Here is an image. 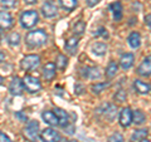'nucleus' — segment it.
<instances>
[{
  "label": "nucleus",
  "instance_id": "1",
  "mask_svg": "<svg viewBox=\"0 0 151 142\" xmlns=\"http://www.w3.org/2000/svg\"><path fill=\"white\" fill-rule=\"evenodd\" d=\"M47 39H48V37H47L45 32L43 29H38V30H32L27 34L25 37V42L27 44L32 47V48H35V47H40L43 45Z\"/></svg>",
  "mask_w": 151,
  "mask_h": 142
},
{
  "label": "nucleus",
  "instance_id": "2",
  "mask_svg": "<svg viewBox=\"0 0 151 142\" xmlns=\"http://www.w3.org/2000/svg\"><path fill=\"white\" fill-rule=\"evenodd\" d=\"M38 20H39V15L35 10H27L22 13L20 15V24L23 28H27V29L33 28L38 23Z\"/></svg>",
  "mask_w": 151,
  "mask_h": 142
},
{
  "label": "nucleus",
  "instance_id": "3",
  "mask_svg": "<svg viewBox=\"0 0 151 142\" xmlns=\"http://www.w3.org/2000/svg\"><path fill=\"white\" fill-rule=\"evenodd\" d=\"M24 137L29 142H37L39 137V123L37 121H30L24 128Z\"/></svg>",
  "mask_w": 151,
  "mask_h": 142
},
{
  "label": "nucleus",
  "instance_id": "4",
  "mask_svg": "<svg viewBox=\"0 0 151 142\" xmlns=\"http://www.w3.org/2000/svg\"><path fill=\"white\" fill-rule=\"evenodd\" d=\"M40 64V57L37 54H29L25 55L20 62V67L23 70H33L38 68V65Z\"/></svg>",
  "mask_w": 151,
  "mask_h": 142
},
{
  "label": "nucleus",
  "instance_id": "5",
  "mask_svg": "<svg viewBox=\"0 0 151 142\" xmlns=\"http://www.w3.org/2000/svg\"><path fill=\"white\" fill-rule=\"evenodd\" d=\"M23 83H24V88L30 93H37L42 89V84H40L39 80H38L35 77H33V75H29V74L24 77Z\"/></svg>",
  "mask_w": 151,
  "mask_h": 142
},
{
  "label": "nucleus",
  "instance_id": "6",
  "mask_svg": "<svg viewBox=\"0 0 151 142\" xmlns=\"http://www.w3.org/2000/svg\"><path fill=\"white\" fill-rule=\"evenodd\" d=\"M40 140L43 142H60V135L53 128H45L42 131Z\"/></svg>",
  "mask_w": 151,
  "mask_h": 142
},
{
  "label": "nucleus",
  "instance_id": "7",
  "mask_svg": "<svg viewBox=\"0 0 151 142\" xmlns=\"http://www.w3.org/2000/svg\"><path fill=\"white\" fill-rule=\"evenodd\" d=\"M9 91L13 96H20L24 92V83L19 77H14L9 84Z\"/></svg>",
  "mask_w": 151,
  "mask_h": 142
},
{
  "label": "nucleus",
  "instance_id": "8",
  "mask_svg": "<svg viewBox=\"0 0 151 142\" xmlns=\"http://www.w3.org/2000/svg\"><path fill=\"white\" fill-rule=\"evenodd\" d=\"M132 123V111L129 107L122 108L120 112V125L122 127H129Z\"/></svg>",
  "mask_w": 151,
  "mask_h": 142
},
{
  "label": "nucleus",
  "instance_id": "9",
  "mask_svg": "<svg viewBox=\"0 0 151 142\" xmlns=\"http://www.w3.org/2000/svg\"><path fill=\"white\" fill-rule=\"evenodd\" d=\"M137 73L140 75H142V77H149V75H151V55L146 57L142 60V63H141L137 68Z\"/></svg>",
  "mask_w": 151,
  "mask_h": 142
},
{
  "label": "nucleus",
  "instance_id": "10",
  "mask_svg": "<svg viewBox=\"0 0 151 142\" xmlns=\"http://www.w3.org/2000/svg\"><path fill=\"white\" fill-rule=\"evenodd\" d=\"M57 11H58V9H57V6L52 1H45L43 4V6H42V13H43V15L45 18H53V16H55Z\"/></svg>",
  "mask_w": 151,
  "mask_h": 142
},
{
  "label": "nucleus",
  "instance_id": "11",
  "mask_svg": "<svg viewBox=\"0 0 151 142\" xmlns=\"http://www.w3.org/2000/svg\"><path fill=\"white\" fill-rule=\"evenodd\" d=\"M13 16L8 11H0V29H9L13 25Z\"/></svg>",
  "mask_w": 151,
  "mask_h": 142
},
{
  "label": "nucleus",
  "instance_id": "12",
  "mask_svg": "<svg viewBox=\"0 0 151 142\" xmlns=\"http://www.w3.org/2000/svg\"><path fill=\"white\" fill-rule=\"evenodd\" d=\"M54 113H55L57 118H58V126H60V127H67L68 126V122H69L68 113L65 112L64 110H62V108H55Z\"/></svg>",
  "mask_w": 151,
  "mask_h": 142
},
{
  "label": "nucleus",
  "instance_id": "13",
  "mask_svg": "<svg viewBox=\"0 0 151 142\" xmlns=\"http://www.w3.org/2000/svg\"><path fill=\"white\" fill-rule=\"evenodd\" d=\"M55 69H57V65L54 63H47L44 67H43V77L45 80H52L54 77H55Z\"/></svg>",
  "mask_w": 151,
  "mask_h": 142
},
{
  "label": "nucleus",
  "instance_id": "14",
  "mask_svg": "<svg viewBox=\"0 0 151 142\" xmlns=\"http://www.w3.org/2000/svg\"><path fill=\"white\" fill-rule=\"evenodd\" d=\"M134 88H135V91L137 93H140V94H147L151 91L150 84L145 83V82H142V80H140V79H136L134 82Z\"/></svg>",
  "mask_w": 151,
  "mask_h": 142
},
{
  "label": "nucleus",
  "instance_id": "15",
  "mask_svg": "<svg viewBox=\"0 0 151 142\" xmlns=\"http://www.w3.org/2000/svg\"><path fill=\"white\" fill-rule=\"evenodd\" d=\"M42 118L45 123H48L49 126H58V118H57L55 113L52 111H44L42 113Z\"/></svg>",
  "mask_w": 151,
  "mask_h": 142
},
{
  "label": "nucleus",
  "instance_id": "16",
  "mask_svg": "<svg viewBox=\"0 0 151 142\" xmlns=\"http://www.w3.org/2000/svg\"><path fill=\"white\" fill-rule=\"evenodd\" d=\"M134 60H135V57L134 54H131V53H126L121 57V59H120V64H121V67L122 69H130L132 67V64H134Z\"/></svg>",
  "mask_w": 151,
  "mask_h": 142
},
{
  "label": "nucleus",
  "instance_id": "17",
  "mask_svg": "<svg viewBox=\"0 0 151 142\" xmlns=\"http://www.w3.org/2000/svg\"><path fill=\"white\" fill-rule=\"evenodd\" d=\"M127 42H129L131 48L137 49L141 45V37H140V34L137 32H132L131 34L129 35V38H127Z\"/></svg>",
  "mask_w": 151,
  "mask_h": 142
},
{
  "label": "nucleus",
  "instance_id": "18",
  "mask_svg": "<svg viewBox=\"0 0 151 142\" xmlns=\"http://www.w3.org/2000/svg\"><path fill=\"white\" fill-rule=\"evenodd\" d=\"M110 10L112 11L113 19H115V20H117V22L121 20V18H122V5H121L120 1L112 3L110 5Z\"/></svg>",
  "mask_w": 151,
  "mask_h": 142
},
{
  "label": "nucleus",
  "instance_id": "19",
  "mask_svg": "<svg viewBox=\"0 0 151 142\" xmlns=\"http://www.w3.org/2000/svg\"><path fill=\"white\" fill-rule=\"evenodd\" d=\"M83 75L87 78H91V79H96V78H100L101 77V73L98 70L97 67H87L83 69Z\"/></svg>",
  "mask_w": 151,
  "mask_h": 142
},
{
  "label": "nucleus",
  "instance_id": "20",
  "mask_svg": "<svg viewBox=\"0 0 151 142\" xmlns=\"http://www.w3.org/2000/svg\"><path fill=\"white\" fill-rule=\"evenodd\" d=\"M146 120V116L142 111L136 110L135 112H132V122L136 125H142Z\"/></svg>",
  "mask_w": 151,
  "mask_h": 142
},
{
  "label": "nucleus",
  "instance_id": "21",
  "mask_svg": "<svg viewBox=\"0 0 151 142\" xmlns=\"http://www.w3.org/2000/svg\"><path fill=\"white\" fill-rule=\"evenodd\" d=\"M116 113H117V108L111 105V103H108V105H106V108H105V111H103V115H105L108 120L112 121L113 118L116 117Z\"/></svg>",
  "mask_w": 151,
  "mask_h": 142
},
{
  "label": "nucleus",
  "instance_id": "22",
  "mask_svg": "<svg viewBox=\"0 0 151 142\" xmlns=\"http://www.w3.org/2000/svg\"><path fill=\"white\" fill-rule=\"evenodd\" d=\"M117 70H119V65L116 62H110L106 68V75L108 78H113L117 74Z\"/></svg>",
  "mask_w": 151,
  "mask_h": 142
},
{
  "label": "nucleus",
  "instance_id": "23",
  "mask_svg": "<svg viewBox=\"0 0 151 142\" xmlns=\"http://www.w3.org/2000/svg\"><path fill=\"white\" fill-rule=\"evenodd\" d=\"M78 42H79V39L76 38V37L69 38V39L65 42V49H67L69 53H73V52L76 50V48L78 47Z\"/></svg>",
  "mask_w": 151,
  "mask_h": 142
},
{
  "label": "nucleus",
  "instance_id": "24",
  "mask_svg": "<svg viewBox=\"0 0 151 142\" xmlns=\"http://www.w3.org/2000/svg\"><path fill=\"white\" fill-rule=\"evenodd\" d=\"M92 52L96 55H103L107 52V45L103 43H96L92 45Z\"/></svg>",
  "mask_w": 151,
  "mask_h": 142
},
{
  "label": "nucleus",
  "instance_id": "25",
  "mask_svg": "<svg viewBox=\"0 0 151 142\" xmlns=\"http://www.w3.org/2000/svg\"><path fill=\"white\" fill-rule=\"evenodd\" d=\"M149 131L147 130H136L134 133L131 136V141H141L142 138H146V136H147Z\"/></svg>",
  "mask_w": 151,
  "mask_h": 142
},
{
  "label": "nucleus",
  "instance_id": "26",
  "mask_svg": "<svg viewBox=\"0 0 151 142\" xmlns=\"http://www.w3.org/2000/svg\"><path fill=\"white\" fill-rule=\"evenodd\" d=\"M8 43L12 47L19 45V43H20V35H19V33H15V32L12 33V34L8 37Z\"/></svg>",
  "mask_w": 151,
  "mask_h": 142
},
{
  "label": "nucleus",
  "instance_id": "27",
  "mask_svg": "<svg viewBox=\"0 0 151 142\" xmlns=\"http://www.w3.org/2000/svg\"><path fill=\"white\" fill-rule=\"evenodd\" d=\"M59 1H60V5L68 11L73 10L77 6V0H59Z\"/></svg>",
  "mask_w": 151,
  "mask_h": 142
},
{
  "label": "nucleus",
  "instance_id": "28",
  "mask_svg": "<svg viewBox=\"0 0 151 142\" xmlns=\"http://www.w3.org/2000/svg\"><path fill=\"white\" fill-rule=\"evenodd\" d=\"M67 64H68L67 57L63 55V54H59V55H58V58H57V62H55L57 68H59L60 70H63L65 67H67Z\"/></svg>",
  "mask_w": 151,
  "mask_h": 142
},
{
  "label": "nucleus",
  "instance_id": "29",
  "mask_svg": "<svg viewBox=\"0 0 151 142\" xmlns=\"http://www.w3.org/2000/svg\"><path fill=\"white\" fill-rule=\"evenodd\" d=\"M108 86H110V83H96V84H93V86L91 87V89H92V92L94 94H98V93H101L102 91H105Z\"/></svg>",
  "mask_w": 151,
  "mask_h": 142
},
{
  "label": "nucleus",
  "instance_id": "30",
  "mask_svg": "<svg viewBox=\"0 0 151 142\" xmlns=\"http://www.w3.org/2000/svg\"><path fill=\"white\" fill-rule=\"evenodd\" d=\"M74 33L77 35H82L83 34V32L86 30V23L84 22H78V23H76V25H74Z\"/></svg>",
  "mask_w": 151,
  "mask_h": 142
},
{
  "label": "nucleus",
  "instance_id": "31",
  "mask_svg": "<svg viewBox=\"0 0 151 142\" xmlns=\"http://www.w3.org/2000/svg\"><path fill=\"white\" fill-rule=\"evenodd\" d=\"M124 136H122L121 133H119V132H115L113 135H111L110 137H108V141L107 142H124Z\"/></svg>",
  "mask_w": 151,
  "mask_h": 142
},
{
  "label": "nucleus",
  "instance_id": "32",
  "mask_svg": "<svg viewBox=\"0 0 151 142\" xmlns=\"http://www.w3.org/2000/svg\"><path fill=\"white\" fill-rule=\"evenodd\" d=\"M126 98H127V94L125 91H122V89H120V91L116 92V94H115V99L117 102H125Z\"/></svg>",
  "mask_w": 151,
  "mask_h": 142
},
{
  "label": "nucleus",
  "instance_id": "33",
  "mask_svg": "<svg viewBox=\"0 0 151 142\" xmlns=\"http://www.w3.org/2000/svg\"><path fill=\"white\" fill-rule=\"evenodd\" d=\"M1 1V5L6 9H10V8H14L17 4V0H0Z\"/></svg>",
  "mask_w": 151,
  "mask_h": 142
},
{
  "label": "nucleus",
  "instance_id": "34",
  "mask_svg": "<svg viewBox=\"0 0 151 142\" xmlns=\"http://www.w3.org/2000/svg\"><path fill=\"white\" fill-rule=\"evenodd\" d=\"M94 35H96V37H103V38H107L108 37V33L106 32V29H105V28H100V29H98L96 33H94Z\"/></svg>",
  "mask_w": 151,
  "mask_h": 142
},
{
  "label": "nucleus",
  "instance_id": "35",
  "mask_svg": "<svg viewBox=\"0 0 151 142\" xmlns=\"http://www.w3.org/2000/svg\"><path fill=\"white\" fill-rule=\"evenodd\" d=\"M0 142H13L9 137L5 135V133H3V132H0Z\"/></svg>",
  "mask_w": 151,
  "mask_h": 142
},
{
  "label": "nucleus",
  "instance_id": "36",
  "mask_svg": "<svg viewBox=\"0 0 151 142\" xmlns=\"http://www.w3.org/2000/svg\"><path fill=\"white\" fill-rule=\"evenodd\" d=\"M100 1H101V0H86V3H87L88 6H94V5H97Z\"/></svg>",
  "mask_w": 151,
  "mask_h": 142
},
{
  "label": "nucleus",
  "instance_id": "37",
  "mask_svg": "<svg viewBox=\"0 0 151 142\" xmlns=\"http://www.w3.org/2000/svg\"><path fill=\"white\" fill-rule=\"evenodd\" d=\"M15 117H18L20 121H24V122L27 121V116H25V115H23L22 112H17V113H15Z\"/></svg>",
  "mask_w": 151,
  "mask_h": 142
},
{
  "label": "nucleus",
  "instance_id": "38",
  "mask_svg": "<svg viewBox=\"0 0 151 142\" xmlns=\"http://www.w3.org/2000/svg\"><path fill=\"white\" fill-rule=\"evenodd\" d=\"M146 23H147V25L151 28V14H149V15L146 16Z\"/></svg>",
  "mask_w": 151,
  "mask_h": 142
},
{
  "label": "nucleus",
  "instance_id": "39",
  "mask_svg": "<svg viewBox=\"0 0 151 142\" xmlns=\"http://www.w3.org/2000/svg\"><path fill=\"white\" fill-rule=\"evenodd\" d=\"M4 59H5V54H4L3 52H0V63H1Z\"/></svg>",
  "mask_w": 151,
  "mask_h": 142
},
{
  "label": "nucleus",
  "instance_id": "40",
  "mask_svg": "<svg viewBox=\"0 0 151 142\" xmlns=\"http://www.w3.org/2000/svg\"><path fill=\"white\" fill-rule=\"evenodd\" d=\"M38 0H25V3L27 4H34V3H37Z\"/></svg>",
  "mask_w": 151,
  "mask_h": 142
},
{
  "label": "nucleus",
  "instance_id": "41",
  "mask_svg": "<svg viewBox=\"0 0 151 142\" xmlns=\"http://www.w3.org/2000/svg\"><path fill=\"white\" fill-rule=\"evenodd\" d=\"M140 142H150V141H149V140H147V138H142V140H141V141H140Z\"/></svg>",
  "mask_w": 151,
  "mask_h": 142
},
{
  "label": "nucleus",
  "instance_id": "42",
  "mask_svg": "<svg viewBox=\"0 0 151 142\" xmlns=\"http://www.w3.org/2000/svg\"><path fill=\"white\" fill-rule=\"evenodd\" d=\"M0 84H3V78H1V75H0Z\"/></svg>",
  "mask_w": 151,
  "mask_h": 142
},
{
  "label": "nucleus",
  "instance_id": "43",
  "mask_svg": "<svg viewBox=\"0 0 151 142\" xmlns=\"http://www.w3.org/2000/svg\"><path fill=\"white\" fill-rule=\"evenodd\" d=\"M65 142H77V141H74V140H69V141H65Z\"/></svg>",
  "mask_w": 151,
  "mask_h": 142
},
{
  "label": "nucleus",
  "instance_id": "44",
  "mask_svg": "<svg viewBox=\"0 0 151 142\" xmlns=\"http://www.w3.org/2000/svg\"><path fill=\"white\" fill-rule=\"evenodd\" d=\"M0 43H1V33H0Z\"/></svg>",
  "mask_w": 151,
  "mask_h": 142
}]
</instances>
